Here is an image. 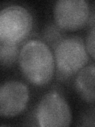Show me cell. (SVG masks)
<instances>
[{
    "label": "cell",
    "instance_id": "7c38bea8",
    "mask_svg": "<svg viewBox=\"0 0 95 127\" xmlns=\"http://www.w3.org/2000/svg\"><path fill=\"white\" fill-rule=\"evenodd\" d=\"M86 26L87 28H89V30L95 28V10L94 9L90 10L88 21H87L86 23Z\"/></svg>",
    "mask_w": 95,
    "mask_h": 127
},
{
    "label": "cell",
    "instance_id": "ba28073f",
    "mask_svg": "<svg viewBox=\"0 0 95 127\" xmlns=\"http://www.w3.org/2000/svg\"><path fill=\"white\" fill-rule=\"evenodd\" d=\"M66 37L65 31L60 29L54 22L47 24L41 32L42 41L52 50H54L55 47Z\"/></svg>",
    "mask_w": 95,
    "mask_h": 127
},
{
    "label": "cell",
    "instance_id": "7a4b0ae2",
    "mask_svg": "<svg viewBox=\"0 0 95 127\" xmlns=\"http://www.w3.org/2000/svg\"><path fill=\"white\" fill-rule=\"evenodd\" d=\"M53 51L56 75L61 80L75 75L89 61L85 41L78 36H67Z\"/></svg>",
    "mask_w": 95,
    "mask_h": 127
},
{
    "label": "cell",
    "instance_id": "5b68a950",
    "mask_svg": "<svg viewBox=\"0 0 95 127\" xmlns=\"http://www.w3.org/2000/svg\"><path fill=\"white\" fill-rule=\"evenodd\" d=\"M90 8L85 0H59L53 6L54 22L64 31L86 26Z\"/></svg>",
    "mask_w": 95,
    "mask_h": 127
},
{
    "label": "cell",
    "instance_id": "52a82bcc",
    "mask_svg": "<svg viewBox=\"0 0 95 127\" xmlns=\"http://www.w3.org/2000/svg\"><path fill=\"white\" fill-rule=\"evenodd\" d=\"M74 87L82 100L95 103V64H86L75 75Z\"/></svg>",
    "mask_w": 95,
    "mask_h": 127
},
{
    "label": "cell",
    "instance_id": "8fae6325",
    "mask_svg": "<svg viewBox=\"0 0 95 127\" xmlns=\"http://www.w3.org/2000/svg\"><path fill=\"white\" fill-rule=\"evenodd\" d=\"M84 41L87 53L95 61V28L89 30Z\"/></svg>",
    "mask_w": 95,
    "mask_h": 127
},
{
    "label": "cell",
    "instance_id": "30bf717a",
    "mask_svg": "<svg viewBox=\"0 0 95 127\" xmlns=\"http://www.w3.org/2000/svg\"><path fill=\"white\" fill-rule=\"evenodd\" d=\"M90 105V106L83 110L79 115L78 126H95V103Z\"/></svg>",
    "mask_w": 95,
    "mask_h": 127
},
{
    "label": "cell",
    "instance_id": "277c9868",
    "mask_svg": "<svg viewBox=\"0 0 95 127\" xmlns=\"http://www.w3.org/2000/svg\"><path fill=\"white\" fill-rule=\"evenodd\" d=\"M34 116L41 127L68 126L72 122L71 107L63 95L56 91L46 93L35 109Z\"/></svg>",
    "mask_w": 95,
    "mask_h": 127
},
{
    "label": "cell",
    "instance_id": "8992f818",
    "mask_svg": "<svg viewBox=\"0 0 95 127\" xmlns=\"http://www.w3.org/2000/svg\"><path fill=\"white\" fill-rule=\"evenodd\" d=\"M29 91L28 87L18 80L4 83L0 87V115L2 118L18 116L29 102Z\"/></svg>",
    "mask_w": 95,
    "mask_h": 127
},
{
    "label": "cell",
    "instance_id": "3957f363",
    "mask_svg": "<svg viewBox=\"0 0 95 127\" xmlns=\"http://www.w3.org/2000/svg\"><path fill=\"white\" fill-rule=\"evenodd\" d=\"M33 27V18L26 8L6 6L0 12V41L18 44L29 37Z\"/></svg>",
    "mask_w": 95,
    "mask_h": 127
},
{
    "label": "cell",
    "instance_id": "6da1fadb",
    "mask_svg": "<svg viewBox=\"0 0 95 127\" xmlns=\"http://www.w3.org/2000/svg\"><path fill=\"white\" fill-rule=\"evenodd\" d=\"M18 63L23 75L34 86L48 84L55 74L54 54L41 40H30L22 46Z\"/></svg>",
    "mask_w": 95,
    "mask_h": 127
},
{
    "label": "cell",
    "instance_id": "9c48e42d",
    "mask_svg": "<svg viewBox=\"0 0 95 127\" xmlns=\"http://www.w3.org/2000/svg\"><path fill=\"white\" fill-rule=\"evenodd\" d=\"M18 44L0 41V62L3 67H10L19 58Z\"/></svg>",
    "mask_w": 95,
    "mask_h": 127
}]
</instances>
